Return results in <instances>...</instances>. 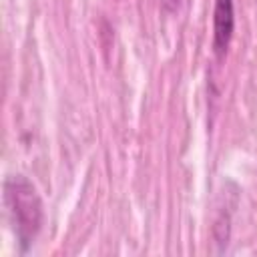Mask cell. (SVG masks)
<instances>
[{
    "label": "cell",
    "instance_id": "6da1fadb",
    "mask_svg": "<svg viewBox=\"0 0 257 257\" xmlns=\"http://www.w3.org/2000/svg\"><path fill=\"white\" fill-rule=\"evenodd\" d=\"M4 197H6L8 211L12 215L16 237H18L22 249L26 251L42 225L40 197H38L34 185L22 175H14L4 181Z\"/></svg>",
    "mask_w": 257,
    "mask_h": 257
},
{
    "label": "cell",
    "instance_id": "7a4b0ae2",
    "mask_svg": "<svg viewBox=\"0 0 257 257\" xmlns=\"http://www.w3.org/2000/svg\"><path fill=\"white\" fill-rule=\"evenodd\" d=\"M233 0H215L213 12V50L217 58H223L233 36Z\"/></svg>",
    "mask_w": 257,
    "mask_h": 257
}]
</instances>
